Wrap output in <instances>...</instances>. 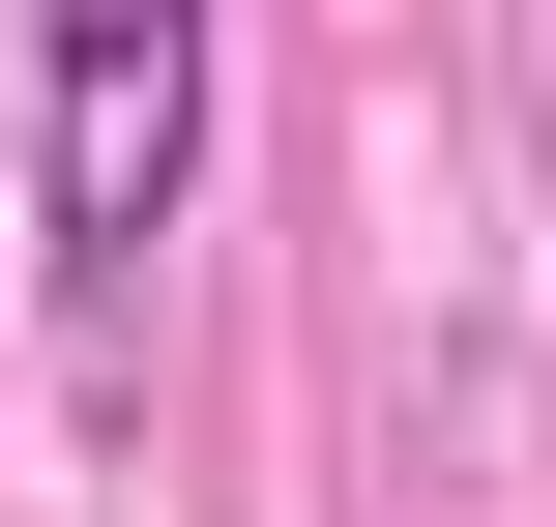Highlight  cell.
Returning a JSON list of instances; mask_svg holds the SVG:
<instances>
[{
  "mask_svg": "<svg viewBox=\"0 0 556 527\" xmlns=\"http://www.w3.org/2000/svg\"><path fill=\"white\" fill-rule=\"evenodd\" d=\"M176 147H205V29H176V0H59V59H29V235H59V323L147 293Z\"/></svg>",
  "mask_w": 556,
  "mask_h": 527,
  "instance_id": "cell-1",
  "label": "cell"
}]
</instances>
